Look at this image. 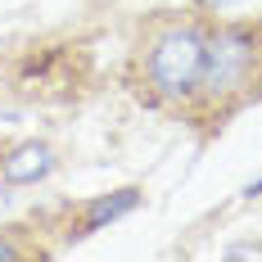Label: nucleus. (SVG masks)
I'll use <instances>...</instances> for the list:
<instances>
[{
	"label": "nucleus",
	"instance_id": "f03ea898",
	"mask_svg": "<svg viewBox=\"0 0 262 262\" xmlns=\"http://www.w3.org/2000/svg\"><path fill=\"white\" fill-rule=\"evenodd\" d=\"M249 68H253V41L239 36V32H222L217 41H208V50H204V77H199V86L208 95L235 91L239 81L249 77Z\"/></svg>",
	"mask_w": 262,
	"mask_h": 262
},
{
	"label": "nucleus",
	"instance_id": "423d86ee",
	"mask_svg": "<svg viewBox=\"0 0 262 262\" xmlns=\"http://www.w3.org/2000/svg\"><path fill=\"white\" fill-rule=\"evenodd\" d=\"M9 258H23V249L9 244V239H0V262H9Z\"/></svg>",
	"mask_w": 262,
	"mask_h": 262
},
{
	"label": "nucleus",
	"instance_id": "39448f33",
	"mask_svg": "<svg viewBox=\"0 0 262 262\" xmlns=\"http://www.w3.org/2000/svg\"><path fill=\"white\" fill-rule=\"evenodd\" d=\"M231 258H262V244H235Z\"/></svg>",
	"mask_w": 262,
	"mask_h": 262
},
{
	"label": "nucleus",
	"instance_id": "7ed1b4c3",
	"mask_svg": "<svg viewBox=\"0 0 262 262\" xmlns=\"http://www.w3.org/2000/svg\"><path fill=\"white\" fill-rule=\"evenodd\" d=\"M50 167H54L50 145H36V140H32V145H18L14 154L0 163V177H5L9 185H27V181H41Z\"/></svg>",
	"mask_w": 262,
	"mask_h": 262
},
{
	"label": "nucleus",
	"instance_id": "0eeeda50",
	"mask_svg": "<svg viewBox=\"0 0 262 262\" xmlns=\"http://www.w3.org/2000/svg\"><path fill=\"white\" fill-rule=\"evenodd\" d=\"M199 5H208V9H222V5H239V0H199Z\"/></svg>",
	"mask_w": 262,
	"mask_h": 262
},
{
	"label": "nucleus",
	"instance_id": "6e6552de",
	"mask_svg": "<svg viewBox=\"0 0 262 262\" xmlns=\"http://www.w3.org/2000/svg\"><path fill=\"white\" fill-rule=\"evenodd\" d=\"M244 194H249V199H253V194H262V177H258V181H249V190H244Z\"/></svg>",
	"mask_w": 262,
	"mask_h": 262
},
{
	"label": "nucleus",
	"instance_id": "f257e3e1",
	"mask_svg": "<svg viewBox=\"0 0 262 262\" xmlns=\"http://www.w3.org/2000/svg\"><path fill=\"white\" fill-rule=\"evenodd\" d=\"M204 36L199 32H167L158 36V46L149 50V77L163 95H185L194 91L204 77Z\"/></svg>",
	"mask_w": 262,
	"mask_h": 262
},
{
	"label": "nucleus",
	"instance_id": "20e7f679",
	"mask_svg": "<svg viewBox=\"0 0 262 262\" xmlns=\"http://www.w3.org/2000/svg\"><path fill=\"white\" fill-rule=\"evenodd\" d=\"M140 204V190H118V194H104V199H95L91 208H86V231H100L104 222H118V217H127L131 208Z\"/></svg>",
	"mask_w": 262,
	"mask_h": 262
}]
</instances>
